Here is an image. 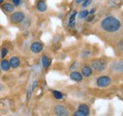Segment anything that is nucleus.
<instances>
[{
	"label": "nucleus",
	"instance_id": "obj_1",
	"mask_svg": "<svg viewBox=\"0 0 123 116\" xmlns=\"http://www.w3.org/2000/svg\"><path fill=\"white\" fill-rule=\"evenodd\" d=\"M100 27L102 28L103 30L107 31V32H116L120 29L121 25L118 19H117L114 16H108L106 18H104L101 23H100Z\"/></svg>",
	"mask_w": 123,
	"mask_h": 116
},
{
	"label": "nucleus",
	"instance_id": "obj_2",
	"mask_svg": "<svg viewBox=\"0 0 123 116\" xmlns=\"http://www.w3.org/2000/svg\"><path fill=\"white\" fill-rule=\"evenodd\" d=\"M91 68L98 71V72H102L106 69L107 67V62L104 60V59H95L92 61V64H91Z\"/></svg>",
	"mask_w": 123,
	"mask_h": 116
},
{
	"label": "nucleus",
	"instance_id": "obj_3",
	"mask_svg": "<svg viewBox=\"0 0 123 116\" xmlns=\"http://www.w3.org/2000/svg\"><path fill=\"white\" fill-rule=\"evenodd\" d=\"M112 82V79L111 77L106 76V75H102V76H99L97 80V85L99 88H105L109 86Z\"/></svg>",
	"mask_w": 123,
	"mask_h": 116
},
{
	"label": "nucleus",
	"instance_id": "obj_4",
	"mask_svg": "<svg viewBox=\"0 0 123 116\" xmlns=\"http://www.w3.org/2000/svg\"><path fill=\"white\" fill-rule=\"evenodd\" d=\"M10 19H11L12 23L19 24V23H21L25 19V14L22 12H13L12 14L11 15Z\"/></svg>",
	"mask_w": 123,
	"mask_h": 116
},
{
	"label": "nucleus",
	"instance_id": "obj_5",
	"mask_svg": "<svg viewBox=\"0 0 123 116\" xmlns=\"http://www.w3.org/2000/svg\"><path fill=\"white\" fill-rule=\"evenodd\" d=\"M43 48H44V46H43V44H41L40 42H34V43H32V44L31 45V52L34 53V54H39V53H41V52L43 51Z\"/></svg>",
	"mask_w": 123,
	"mask_h": 116
},
{
	"label": "nucleus",
	"instance_id": "obj_6",
	"mask_svg": "<svg viewBox=\"0 0 123 116\" xmlns=\"http://www.w3.org/2000/svg\"><path fill=\"white\" fill-rule=\"evenodd\" d=\"M54 110H55V113H56L57 115L65 116V115H68V114H69L67 109H66L65 107L62 106V105H57V106H55Z\"/></svg>",
	"mask_w": 123,
	"mask_h": 116
},
{
	"label": "nucleus",
	"instance_id": "obj_7",
	"mask_svg": "<svg viewBox=\"0 0 123 116\" xmlns=\"http://www.w3.org/2000/svg\"><path fill=\"white\" fill-rule=\"evenodd\" d=\"M82 75L81 73L77 72V71H74L70 74V78L74 81H77V82H80V81H82Z\"/></svg>",
	"mask_w": 123,
	"mask_h": 116
},
{
	"label": "nucleus",
	"instance_id": "obj_8",
	"mask_svg": "<svg viewBox=\"0 0 123 116\" xmlns=\"http://www.w3.org/2000/svg\"><path fill=\"white\" fill-rule=\"evenodd\" d=\"M92 73H93V69L90 66H88V65L83 66L82 69H81V75H84V76H87L88 77V76H90L92 75Z\"/></svg>",
	"mask_w": 123,
	"mask_h": 116
},
{
	"label": "nucleus",
	"instance_id": "obj_9",
	"mask_svg": "<svg viewBox=\"0 0 123 116\" xmlns=\"http://www.w3.org/2000/svg\"><path fill=\"white\" fill-rule=\"evenodd\" d=\"M2 9H3L6 12L12 13V12H13V11H14V5H12V4H11V3H5V4H3Z\"/></svg>",
	"mask_w": 123,
	"mask_h": 116
},
{
	"label": "nucleus",
	"instance_id": "obj_10",
	"mask_svg": "<svg viewBox=\"0 0 123 116\" xmlns=\"http://www.w3.org/2000/svg\"><path fill=\"white\" fill-rule=\"evenodd\" d=\"M0 68H1V70H3V71H9L10 68H11L10 61L7 60V59H2L1 63H0Z\"/></svg>",
	"mask_w": 123,
	"mask_h": 116
},
{
	"label": "nucleus",
	"instance_id": "obj_11",
	"mask_svg": "<svg viewBox=\"0 0 123 116\" xmlns=\"http://www.w3.org/2000/svg\"><path fill=\"white\" fill-rule=\"evenodd\" d=\"M47 7H46V3L44 0H40L38 3H37V10L40 12H46Z\"/></svg>",
	"mask_w": 123,
	"mask_h": 116
},
{
	"label": "nucleus",
	"instance_id": "obj_12",
	"mask_svg": "<svg viewBox=\"0 0 123 116\" xmlns=\"http://www.w3.org/2000/svg\"><path fill=\"white\" fill-rule=\"evenodd\" d=\"M10 64H11V67L12 68H18L20 65V59L17 57H12L10 60Z\"/></svg>",
	"mask_w": 123,
	"mask_h": 116
},
{
	"label": "nucleus",
	"instance_id": "obj_13",
	"mask_svg": "<svg viewBox=\"0 0 123 116\" xmlns=\"http://www.w3.org/2000/svg\"><path fill=\"white\" fill-rule=\"evenodd\" d=\"M78 110H80V111H82V112H84V113L86 114V116L89 115V113H90V109H89V107H88L87 105H85V104H81V105H80Z\"/></svg>",
	"mask_w": 123,
	"mask_h": 116
},
{
	"label": "nucleus",
	"instance_id": "obj_14",
	"mask_svg": "<svg viewBox=\"0 0 123 116\" xmlns=\"http://www.w3.org/2000/svg\"><path fill=\"white\" fill-rule=\"evenodd\" d=\"M42 64L46 69H47L50 66V59L48 58L47 56H43L42 57Z\"/></svg>",
	"mask_w": 123,
	"mask_h": 116
},
{
	"label": "nucleus",
	"instance_id": "obj_15",
	"mask_svg": "<svg viewBox=\"0 0 123 116\" xmlns=\"http://www.w3.org/2000/svg\"><path fill=\"white\" fill-rule=\"evenodd\" d=\"M53 96L56 98V99H58V100H61L63 98V95H62V93L61 92H59V91H53Z\"/></svg>",
	"mask_w": 123,
	"mask_h": 116
},
{
	"label": "nucleus",
	"instance_id": "obj_16",
	"mask_svg": "<svg viewBox=\"0 0 123 116\" xmlns=\"http://www.w3.org/2000/svg\"><path fill=\"white\" fill-rule=\"evenodd\" d=\"M88 15H89V12L88 11H82V12H80L79 17H80V19H83V18H86Z\"/></svg>",
	"mask_w": 123,
	"mask_h": 116
},
{
	"label": "nucleus",
	"instance_id": "obj_17",
	"mask_svg": "<svg viewBox=\"0 0 123 116\" xmlns=\"http://www.w3.org/2000/svg\"><path fill=\"white\" fill-rule=\"evenodd\" d=\"M76 15H77V12H73L72 15H71V16H70V18H69V25H72V24L74 23Z\"/></svg>",
	"mask_w": 123,
	"mask_h": 116
},
{
	"label": "nucleus",
	"instance_id": "obj_18",
	"mask_svg": "<svg viewBox=\"0 0 123 116\" xmlns=\"http://www.w3.org/2000/svg\"><path fill=\"white\" fill-rule=\"evenodd\" d=\"M7 54H8V49H7V48H3V49L1 50V58H4L7 56Z\"/></svg>",
	"mask_w": 123,
	"mask_h": 116
},
{
	"label": "nucleus",
	"instance_id": "obj_19",
	"mask_svg": "<svg viewBox=\"0 0 123 116\" xmlns=\"http://www.w3.org/2000/svg\"><path fill=\"white\" fill-rule=\"evenodd\" d=\"M74 115L75 116H86V114H85L84 112H82V111H80V110H78L77 111L74 113Z\"/></svg>",
	"mask_w": 123,
	"mask_h": 116
},
{
	"label": "nucleus",
	"instance_id": "obj_20",
	"mask_svg": "<svg viewBox=\"0 0 123 116\" xmlns=\"http://www.w3.org/2000/svg\"><path fill=\"white\" fill-rule=\"evenodd\" d=\"M90 3H91V0H85V1H83L82 7H83V8H85V7H87V6H88Z\"/></svg>",
	"mask_w": 123,
	"mask_h": 116
},
{
	"label": "nucleus",
	"instance_id": "obj_21",
	"mask_svg": "<svg viewBox=\"0 0 123 116\" xmlns=\"http://www.w3.org/2000/svg\"><path fill=\"white\" fill-rule=\"evenodd\" d=\"M12 2H13L14 6H19L20 5V0H12Z\"/></svg>",
	"mask_w": 123,
	"mask_h": 116
},
{
	"label": "nucleus",
	"instance_id": "obj_22",
	"mask_svg": "<svg viewBox=\"0 0 123 116\" xmlns=\"http://www.w3.org/2000/svg\"><path fill=\"white\" fill-rule=\"evenodd\" d=\"M93 19H94V15L92 14V16H89V15H88V16H87V20H86V21H88V22H91Z\"/></svg>",
	"mask_w": 123,
	"mask_h": 116
},
{
	"label": "nucleus",
	"instance_id": "obj_23",
	"mask_svg": "<svg viewBox=\"0 0 123 116\" xmlns=\"http://www.w3.org/2000/svg\"><path fill=\"white\" fill-rule=\"evenodd\" d=\"M95 12H96V10H95V9H93V10H91V11L89 12V14H94V13H95Z\"/></svg>",
	"mask_w": 123,
	"mask_h": 116
},
{
	"label": "nucleus",
	"instance_id": "obj_24",
	"mask_svg": "<svg viewBox=\"0 0 123 116\" xmlns=\"http://www.w3.org/2000/svg\"><path fill=\"white\" fill-rule=\"evenodd\" d=\"M83 1H85V0H76V3H77V4H80V3L83 2Z\"/></svg>",
	"mask_w": 123,
	"mask_h": 116
},
{
	"label": "nucleus",
	"instance_id": "obj_25",
	"mask_svg": "<svg viewBox=\"0 0 123 116\" xmlns=\"http://www.w3.org/2000/svg\"><path fill=\"white\" fill-rule=\"evenodd\" d=\"M3 2H4V0H0V5L3 4Z\"/></svg>",
	"mask_w": 123,
	"mask_h": 116
},
{
	"label": "nucleus",
	"instance_id": "obj_26",
	"mask_svg": "<svg viewBox=\"0 0 123 116\" xmlns=\"http://www.w3.org/2000/svg\"><path fill=\"white\" fill-rule=\"evenodd\" d=\"M0 73H1V68H0Z\"/></svg>",
	"mask_w": 123,
	"mask_h": 116
}]
</instances>
